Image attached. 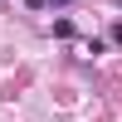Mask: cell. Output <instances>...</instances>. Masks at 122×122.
Wrapping results in <instances>:
<instances>
[{"instance_id":"cell-1","label":"cell","mask_w":122,"mask_h":122,"mask_svg":"<svg viewBox=\"0 0 122 122\" xmlns=\"http://www.w3.org/2000/svg\"><path fill=\"white\" fill-rule=\"evenodd\" d=\"M112 44H122V25H117V29H112Z\"/></svg>"},{"instance_id":"cell-2","label":"cell","mask_w":122,"mask_h":122,"mask_svg":"<svg viewBox=\"0 0 122 122\" xmlns=\"http://www.w3.org/2000/svg\"><path fill=\"white\" fill-rule=\"evenodd\" d=\"M44 5H68V0H44Z\"/></svg>"}]
</instances>
